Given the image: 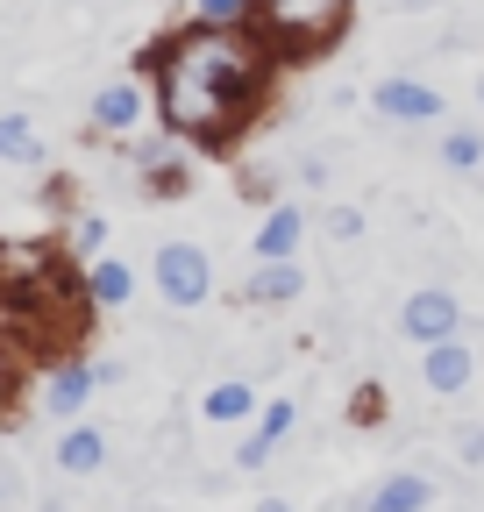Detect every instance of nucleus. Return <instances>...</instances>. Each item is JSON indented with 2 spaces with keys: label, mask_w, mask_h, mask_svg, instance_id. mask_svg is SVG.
<instances>
[{
  "label": "nucleus",
  "mask_w": 484,
  "mask_h": 512,
  "mask_svg": "<svg viewBox=\"0 0 484 512\" xmlns=\"http://www.w3.org/2000/svg\"><path fill=\"white\" fill-rule=\"evenodd\" d=\"M371 107L385 121H442V93L420 86V79H378L371 86Z\"/></svg>",
  "instance_id": "1a4fd4ad"
},
{
  "label": "nucleus",
  "mask_w": 484,
  "mask_h": 512,
  "mask_svg": "<svg viewBox=\"0 0 484 512\" xmlns=\"http://www.w3.org/2000/svg\"><path fill=\"white\" fill-rule=\"evenodd\" d=\"M86 292H93V306H129L136 299V271L114 264V256H100V264L86 271Z\"/></svg>",
  "instance_id": "f3484780"
},
{
  "label": "nucleus",
  "mask_w": 484,
  "mask_h": 512,
  "mask_svg": "<svg viewBox=\"0 0 484 512\" xmlns=\"http://www.w3.org/2000/svg\"><path fill=\"white\" fill-rule=\"evenodd\" d=\"M299 242H307V207L278 200V207H264V228L250 235V256L257 264H285V256H299Z\"/></svg>",
  "instance_id": "423d86ee"
},
{
  "label": "nucleus",
  "mask_w": 484,
  "mask_h": 512,
  "mask_svg": "<svg viewBox=\"0 0 484 512\" xmlns=\"http://www.w3.org/2000/svg\"><path fill=\"white\" fill-rule=\"evenodd\" d=\"M428 505H435V484L420 470H385L371 491L356 498V512H428Z\"/></svg>",
  "instance_id": "6e6552de"
},
{
  "label": "nucleus",
  "mask_w": 484,
  "mask_h": 512,
  "mask_svg": "<svg viewBox=\"0 0 484 512\" xmlns=\"http://www.w3.org/2000/svg\"><path fill=\"white\" fill-rule=\"evenodd\" d=\"M100 242H107V221H100V214H79V221H72V249H79V256H100Z\"/></svg>",
  "instance_id": "4be33fe9"
},
{
  "label": "nucleus",
  "mask_w": 484,
  "mask_h": 512,
  "mask_svg": "<svg viewBox=\"0 0 484 512\" xmlns=\"http://www.w3.org/2000/svg\"><path fill=\"white\" fill-rule=\"evenodd\" d=\"M0 164H43V136L29 114H0Z\"/></svg>",
  "instance_id": "a211bd4d"
},
{
  "label": "nucleus",
  "mask_w": 484,
  "mask_h": 512,
  "mask_svg": "<svg viewBox=\"0 0 484 512\" xmlns=\"http://www.w3.org/2000/svg\"><path fill=\"white\" fill-rule=\"evenodd\" d=\"M257 406H264V399H257L242 377H221L214 392L200 399V420H214V427H242V420H257Z\"/></svg>",
  "instance_id": "4468645a"
},
{
  "label": "nucleus",
  "mask_w": 484,
  "mask_h": 512,
  "mask_svg": "<svg viewBox=\"0 0 484 512\" xmlns=\"http://www.w3.org/2000/svg\"><path fill=\"white\" fill-rule=\"evenodd\" d=\"M442 164L449 171H484V128H470V121L442 128Z\"/></svg>",
  "instance_id": "6ab92c4d"
},
{
  "label": "nucleus",
  "mask_w": 484,
  "mask_h": 512,
  "mask_svg": "<svg viewBox=\"0 0 484 512\" xmlns=\"http://www.w3.org/2000/svg\"><path fill=\"white\" fill-rule=\"evenodd\" d=\"M399 328H406V342H449L456 328H463V299L456 292H442V285H420V292H406V306H399Z\"/></svg>",
  "instance_id": "20e7f679"
},
{
  "label": "nucleus",
  "mask_w": 484,
  "mask_h": 512,
  "mask_svg": "<svg viewBox=\"0 0 484 512\" xmlns=\"http://www.w3.org/2000/svg\"><path fill=\"white\" fill-rule=\"evenodd\" d=\"M278 43L250 22H200L157 57V114L178 143H228L271 86Z\"/></svg>",
  "instance_id": "f257e3e1"
},
{
  "label": "nucleus",
  "mask_w": 484,
  "mask_h": 512,
  "mask_svg": "<svg viewBox=\"0 0 484 512\" xmlns=\"http://www.w3.org/2000/svg\"><path fill=\"white\" fill-rule=\"evenodd\" d=\"M477 377V349L463 342V335H449V342H428L420 349V384H428V392H463V384Z\"/></svg>",
  "instance_id": "0eeeda50"
},
{
  "label": "nucleus",
  "mask_w": 484,
  "mask_h": 512,
  "mask_svg": "<svg viewBox=\"0 0 484 512\" xmlns=\"http://www.w3.org/2000/svg\"><path fill=\"white\" fill-rule=\"evenodd\" d=\"M456 463H484V427H463L456 434Z\"/></svg>",
  "instance_id": "393cba45"
},
{
  "label": "nucleus",
  "mask_w": 484,
  "mask_h": 512,
  "mask_svg": "<svg viewBox=\"0 0 484 512\" xmlns=\"http://www.w3.org/2000/svg\"><path fill=\"white\" fill-rule=\"evenodd\" d=\"M321 235H328V242H356V235H363V207H328Z\"/></svg>",
  "instance_id": "412c9836"
},
{
  "label": "nucleus",
  "mask_w": 484,
  "mask_h": 512,
  "mask_svg": "<svg viewBox=\"0 0 484 512\" xmlns=\"http://www.w3.org/2000/svg\"><path fill=\"white\" fill-rule=\"evenodd\" d=\"M349 420H356V427H378V420H385L378 392H356V399H349Z\"/></svg>",
  "instance_id": "b1692460"
},
{
  "label": "nucleus",
  "mask_w": 484,
  "mask_h": 512,
  "mask_svg": "<svg viewBox=\"0 0 484 512\" xmlns=\"http://www.w3.org/2000/svg\"><path fill=\"white\" fill-rule=\"evenodd\" d=\"M8 377H15V363H8V349H0V392H8Z\"/></svg>",
  "instance_id": "cd10ccee"
},
{
  "label": "nucleus",
  "mask_w": 484,
  "mask_h": 512,
  "mask_svg": "<svg viewBox=\"0 0 484 512\" xmlns=\"http://www.w3.org/2000/svg\"><path fill=\"white\" fill-rule=\"evenodd\" d=\"M292 420H299L292 399H264V406H257V427L242 434V448H235V463H242V470H264V463H271V448L292 434Z\"/></svg>",
  "instance_id": "9d476101"
},
{
  "label": "nucleus",
  "mask_w": 484,
  "mask_h": 512,
  "mask_svg": "<svg viewBox=\"0 0 484 512\" xmlns=\"http://www.w3.org/2000/svg\"><path fill=\"white\" fill-rule=\"evenodd\" d=\"M36 278H50V256L36 249V242H0V299H22Z\"/></svg>",
  "instance_id": "ddd939ff"
},
{
  "label": "nucleus",
  "mask_w": 484,
  "mask_h": 512,
  "mask_svg": "<svg viewBox=\"0 0 484 512\" xmlns=\"http://www.w3.org/2000/svg\"><path fill=\"white\" fill-rule=\"evenodd\" d=\"M136 171H143V185L157 192V200H171V192H186V164L171 157V143H136Z\"/></svg>",
  "instance_id": "dca6fc26"
},
{
  "label": "nucleus",
  "mask_w": 484,
  "mask_h": 512,
  "mask_svg": "<svg viewBox=\"0 0 484 512\" xmlns=\"http://www.w3.org/2000/svg\"><path fill=\"white\" fill-rule=\"evenodd\" d=\"M307 292V264L299 256H285V264H250V278H242V299L250 306H285Z\"/></svg>",
  "instance_id": "f8f14e48"
},
{
  "label": "nucleus",
  "mask_w": 484,
  "mask_h": 512,
  "mask_svg": "<svg viewBox=\"0 0 484 512\" xmlns=\"http://www.w3.org/2000/svg\"><path fill=\"white\" fill-rule=\"evenodd\" d=\"M349 22V0H257V29L278 50H321Z\"/></svg>",
  "instance_id": "f03ea898"
},
{
  "label": "nucleus",
  "mask_w": 484,
  "mask_h": 512,
  "mask_svg": "<svg viewBox=\"0 0 484 512\" xmlns=\"http://www.w3.org/2000/svg\"><path fill=\"white\" fill-rule=\"evenodd\" d=\"M150 278H157V299L178 306V313H193V306L214 299V264H207V249H200V242H157Z\"/></svg>",
  "instance_id": "7ed1b4c3"
},
{
  "label": "nucleus",
  "mask_w": 484,
  "mask_h": 512,
  "mask_svg": "<svg viewBox=\"0 0 484 512\" xmlns=\"http://www.w3.org/2000/svg\"><path fill=\"white\" fill-rule=\"evenodd\" d=\"M250 512H292V505H285V498H257Z\"/></svg>",
  "instance_id": "bb28decb"
},
{
  "label": "nucleus",
  "mask_w": 484,
  "mask_h": 512,
  "mask_svg": "<svg viewBox=\"0 0 484 512\" xmlns=\"http://www.w3.org/2000/svg\"><path fill=\"white\" fill-rule=\"evenodd\" d=\"M93 392H100V370L93 363H57L50 384H43V413L79 420V406H93Z\"/></svg>",
  "instance_id": "9b49d317"
},
{
  "label": "nucleus",
  "mask_w": 484,
  "mask_h": 512,
  "mask_svg": "<svg viewBox=\"0 0 484 512\" xmlns=\"http://www.w3.org/2000/svg\"><path fill=\"white\" fill-rule=\"evenodd\" d=\"M200 22H257V0H193Z\"/></svg>",
  "instance_id": "aec40b11"
},
{
  "label": "nucleus",
  "mask_w": 484,
  "mask_h": 512,
  "mask_svg": "<svg viewBox=\"0 0 484 512\" xmlns=\"http://www.w3.org/2000/svg\"><path fill=\"white\" fill-rule=\"evenodd\" d=\"M107 463V434L100 427H65V441H57V470H65V477H93Z\"/></svg>",
  "instance_id": "2eb2a0df"
},
{
  "label": "nucleus",
  "mask_w": 484,
  "mask_h": 512,
  "mask_svg": "<svg viewBox=\"0 0 484 512\" xmlns=\"http://www.w3.org/2000/svg\"><path fill=\"white\" fill-rule=\"evenodd\" d=\"M8 498H22V477H15L8 463H0V505H8Z\"/></svg>",
  "instance_id": "a878e982"
},
{
  "label": "nucleus",
  "mask_w": 484,
  "mask_h": 512,
  "mask_svg": "<svg viewBox=\"0 0 484 512\" xmlns=\"http://www.w3.org/2000/svg\"><path fill=\"white\" fill-rule=\"evenodd\" d=\"M86 121L100 128V136H136V128L150 121V93H143L136 79H114V86H100V93H93Z\"/></svg>",
  "instance_id": "39448f33"
},
{
  "label": "nucleus",
  "mask_w": 484,
  "mask_h": 512,
  "mask_svg": "<svg viewBox=\"0 0 484 512\" xmlns=\"http://www.w3.org/2000/svg\"><path fill=\"white\" fill-rule=\"evenodd\" d=\"M242 200H257V207H278V171H242Z\"/></svg>",
  "instance_id": "5701e85b"
}]
</instances>
